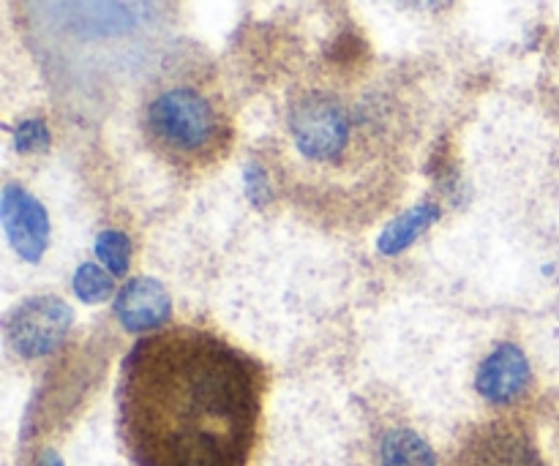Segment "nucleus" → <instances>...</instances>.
<instances>
[{
  "instance_id": "1",
  "label": "nucleus",
  "mask_w": 559,
  "mask_h": 466,
  "mask_svg": "<svg viewBox=\"0 0 559 466\" xmlns=\"http://www.w3.org/2000/svg\"><path fill=\"white\" fill-rule=\"evenodd\" d=\"M262 371L200 327L142 338L120 377V434L136 466H246Z\"/></svg>"
},
{
  "instance_id": "2",
  "label": "nucleus",
  "mask_w": 559,
  "mask_h": 466,
  "mask_svg": "<svg viewBox=\"0 0 559 466\" xmlns=\"http://www.w3.org/2000/svg\"><path fill=\"white\" fill-rule=\"evenodd\" d=\"M409 126L385 87L314 80L284 101L276 183L328 224H369L399 200L409 164Z\"/></svg>"
},
{
  "instance_id": "3",
  "label": "nucleus",
  "mask_w": 559,
  "mask_h": 466,
  "mask_svg": "<svg viewBox=\"0 0 559 466\" xmlns=\"http://www.w3.org/2000/svg\"><path fill=\"white\" fill-rule=\"evenodd\" d=\"M142 131L153 153L183 172L213 167L233 142V126L218 93L189 76L153 87L142 107Z\"/></svg>"
},
{
  "instance_id": "4",
  "label": "nucleus",
  "mask_w": 559,
  "mask_h": 466,
  "mask_svg": "<svg viewBox=\"0 0 559 466\" xmlns=\"http://www.w3.org/2000/svg\"><path fill=\"white\" fill-rule=\"evenodd\" d=\"M456 466H559V434L535 415H513L484 426Z\"/></svg>"
},
{
  "instance_id": "5",
  "label": "nucleus",
  "mask_w": 559,
  "mask_h": 466,
  "mask_svg": "<svg viewBox=\"0 0 559 466\" xmlns=\"http://www.w3.org/2000/svg\"><path fill=\"white\" fill-rule=\"evenodd\" d=\"M74 311L55 295H36L16 306L5 320V342L22 360H38L63 344Z\"/></svg>"
},
{
  "instance_id": "6",
  "label": "nucleus",
  "mask_w": 559,
  "mask_h": 466,
  "mask_svg": "<svg viewBox=\"0 0 559 466\" xmlns=\"http://www.w3.org/2000/svg\"><path fill=\"white\" fill-rule=\"evenodd\" d=\"M0 224L16 256L36 265L49 246L47 207L22 186L5 183L3 196H0Z\"/></svg>"
},
{
  "instance_id": "7",
  "label": "nucleus",
  "mask_w": 559,
  "mask_h": 466,
  "mask_svg": "<svg viewBox=\"0 0 559 466\" xmlns=\"http://www.w3.org/2000/svg\"><path fill=\"white\" fill-rule=\"evenodd\" d=\"M530 382H533V369L524 349L516 344H500L491 349L475 377L480 398L491 407H513L522 402L524 393L530 391Z\"/></svg>"
},
{
  "instance_id": "8",
  "label": "nucleus",
  "mask_w": 559,
  "mask_h": 466,
  "mask_svg": "<svg viewBox=\"0 0 559 466\" xmlns=\"http://www.w3.org/2000/svg\"><path fill=\"white\" fill-rule=\"evenodd\" d=\"M169 314L173 300L156 278H129L115 298V316L129 333H158L169 322Z\"/></svg>"
},
{
  "instance_id": "9",
  "label": "nucleus",
  "mask_w": 559,
  "mask_h": 466,
  "mask_svg": "<svg viewBox=\"0 0 559 466\" xmlns=\"http://www.w3.org/2000/svg\"><path fill=\"white\" fill-rule=\"evenodd\" d=\"M437 218H440V205H435V202H420V205L409 207L407 213L396 216L382 229L377 249H380L382 256L404 254Z\"/></svg>"
},
{
  "instance_id": "10",
  "label": "nucleus",
  "mask_w": 559,
  "mask_h": 466,
  "mask_svg": "<svg viewBox=\"0 0 559 466\" xmlns=\"http://www.w3.org/2000/svg\"><path fill=\"white\" fill-rule=\"evenodd\" d=\"M382 466H437L429 442L413 429H391L380 442Z\"/></svg>"
},
{
  "instance_id": "11",
  "label": "nucleus",
  "mask_w": 559,
  "mask_h": 466,
  "mask_svg": "<svg viewBox=\"0 0 559 466\" xmlns=\"http://www.w3.org/2000/svg\"><path fill=\"white\" fill-rule=\"evenodd\" d=\"M71 289L82 303H104L112 295V273L98 267L96 262H82L71 278Z\"/></svg>"
},
{
  "instance_id": "12",
  "label": "nucleus",
  "mask_w": 559,
  "mask_h": 466,
  "mask_svg": "<svg viewBox=\"0 0 559 466\" xmlns=\"http://www.w3.org/2000/svg\"><path fill=\"white\" fill-rule=\"evenodd\" d=\"M96 256L112 276H126L131 260V240L120 229H104L96 238Z\"/></svg>"
},
{
  "instance_id": "13",
  "label": "nucleus",
  "mask_w": 559,
  "mask_h": 466,
  "mask_svg": "<svg viewBox=\"0 0 559 466\" xmlns=\"http://www.w3.org/2000/svg\"><path fill=\"white\" fill-rule=\"evenodd\" d=\"M16 153H44L49 147V129L41 118H27L14 131Z\"/></svg>"
},
{
  "instance_id": "14",
  "label": "nucleus",
  "mask_w": 559,
  "mask_h": 466,
  "mask_svg": "<svg viewBox=\"0 0 559 466\" xmlns=\"http://www.w3.org/2000/svg\"><path fill=\"white\" fill-rule=\"evenodd\" d=\"M243 183H246V194H249V200L254 202V205H267L273 196V183H271V175L265 172V167L257 162H251L249 167H246V175H243Z\"/></svg>"
},
{
  "instance_id": "15",
  "label": "nucleus",
  "mask_w": 559,
  "mask_h": 466,
  "mask_svg": "<svg viewBox=\"0 0 559 466\" xmlns=\"http://www.w3.org/2000/svg\"><path fill=\"white\" fill-rule=\"evenodd\" d=\"M385 3L402 11H413V14H440V11L451 9L456 0H385Z\"/></svg>"
},
{
  "instance_id": "16",
  "label": "nucleus",
  "mask_w": 559,
  "mask_h": 466,
  "mask_svg": "<svg viewBox=\"0 0 559 466\" xmlns=\"http://www.w3.org/2000/svg\"><path fill=\"white\" fill-rule=\"evenodd\" d=\"M36 466H66V464H63V458H60L55 451H44Z\"/></svg>"
}]
</instances>
